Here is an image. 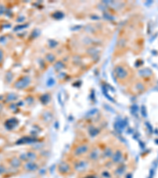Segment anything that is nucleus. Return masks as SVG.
Here are the masks:
<instances>
[{
    "mask_svg": "<svg viewBox=\"0 0 158 178\" xmlns=\"http://www.w3.org/2000/svg\"><path fill=\"white\" fill-rule=\"evenodd\" d=\"M33 102H34V100H33V98L32 97H29L26 98V103L28 105H32L33 104Z\"/></svg>",
    "mask_w": 158,
    "mask_h": 178,
    "instance_id": "obj_21",
    "label": "nucleus"
},
{
    "mask_svg": "<svg viewBox=\"0 0 158 178\" xmlns=\"http://www.w3.org/2000/svg\"><path fill=\"white\" fill-rule=\"evenodd\" d=\"M57 171L62 176H68L74 172L72 164L67 161H62L58 165Z\"/></svg>",
    "mask_w": 158,
    "mask_h": 178,
    "instance_id": "obj_4",
    "label": "nucleus"
},
{
    "mask_svg": "<svg viewBox=\"0 0 158 178\" xmlns=\"http://www.w3.org/2000/svg\"><path fill=\"white\" fill-rule=\"evenodd\" d=\"M50 100H51V97H50L49 94H44L40 97V101L43 105H47L49 103Z\"/></svg>",
    "mask_w": 158,
    "mask_h": 178,
    "instance_id": "obj_19",
    "label": "nucleus"
},
{
    "mask_svg": "<svg viewBox=\"0 0 158 178\" xmlns=\"http://www.w3.org/2000/svg\"><path fill=\"white\" fill-rule=\"evenodd\" d=\"M18 124V121L15 118H10L7 120L5 123V127L9 130H12L16 127Z\"/></svg>",
    "mask_w": 158,
    "mask_h": 178,
    "instance_id": "obj_13",
    "label": "nucleus"
},
{
    "mask_svg": "<svg viewBox=\"0 0 158 178\" xmlns=\"http://www.w3.org/2000/svg\"><path fill=\"white\" fill-rule=\"evenodd\" d=\"M39 157L37 152L34 150H29L19 155V158L23 163L26 162H37Z\"/></svg>",
    "mask_w": 158,
    "mask_h": 178,
    "instance_id": "obj_5",
    "label": "nucleus"
},
{
    "mask_svg": "<svg viewBox=\"0 0 158 178\" xmlns=\"http://www.w3.org/2000/svg\"><path fill=\"white\" fill-rule=\"evenodd\" d=\"M146 89V86L142 82H137L134 84V89L138 94H142Z\"/></svg>",
    "mask_w": 158,
    "mask_h": 178,
    "instance_id": "obj_15",
    "label": "nucleus"
},
{
    "mask_svg": "<svg viewBox=\"0 0 158 178\" xmlns=\"http://www.w3.org/2000/svg\"><path fill=\"white\" fill-rule=\"evenodd\" d=\"M124 150L121 148H116L115 149V151H114L113 154L111 157V158L109 160L112 162L114 165H117L118 164H122L124 163Z\"/></svg>",
    "mask_w": 158,
    "mask_h": 178,
    "instance_id": "obj_6",
    "label": "nucleus"
},
{
    "mask_svg": "<svg viewBox=\"0 0 158 178\" xmlns=\"http://www.w3.org/2000/svg\"><path fill=\"white\" fill-rule=\"evenodd\" d=\"M83 178H101V176H99V175L90 174V175H86V176H84Z\"/></svg>",
    "mask_w": 158,
    "mask_h": 178,
    "instance_id": "obj_20",
    "label": "nucleus"
},
{
    "mask_svg": "<svg viewBox=\"0 0 158 178\" xmlns=\"http://www.w3.org/2000/svg\"><path fill=\"white\" fill-rule=\"evenodd\" d=\"M101 156H102V150L97 146H95V147H91L90 150L86 155V158L91 163H97L101 159Z\"/></svg>",
    "mask_w": 158,
    "mask_h": 178,
    "instance_id": "obj_3",
    "label": "nucleus"
},
{
    "mask_svg": "<svg viewBox=\"0 0 158 178\" xmlns=\"http://www.w3.org/2000/svg\"><path fill=\"white\" fill-rule=\"evenodd\" d=\"M91 162L87 158H76L74 162L72 163L73 170L77 173H86L89 170L91 165Z\"/></svg>",
    "mask_w": 158,
    "mask_h": 178,
    "instance_id": "obj_1",
    "label": "nucleus"
},
{
    "mask_svg": "<svg viewBox=\"0 0 158 178\" xmlns=\"http://www.w3.org/2000/svg\"><path fill=\"white\" fill-rule=\"evenodd\" d=\"M90 149L91 146L88 143H81L74 147V148L73 149L72 154L75 158H83L88 154Z\"/></svg>",
    "mask_w": 158,
    "mask_h": 178,
    "instance_id": "obj_2",
    "label": "nucleus"
},
{
    "mask_svg": "<svg viewBox=\"0 0 158 178\" xmlns=\"http://www.w3.org/2000/svg\"><path fill=\"white\" fill-rule=\"evenodd\" d=\"M99 176H101V178H113L114 177L112 172L110 171V170H108V169L101 170V173H100Z\"/></svg>",
    "mask_w": 158,
    "mask_h": 178,
    "instance_id": "obj_16",
    "label": "nucleus"
},
{
    "mask_svg": "<svg viewBox=\"0 0 158 178\" xmlns=\"http://www.w3.org/2000/svg\"><path fill=\"white\" fill-rule=\"evenodd\" d=\"M6 172V168L3 165H0V176H2L3 174H4Z\"/></svg>",
    "mask_w": 158,
    "mask_h": 178,
    "instance_id": "obj_22",
    "label": "nucleus"
},
{
    "mask_svg": "<svg viewBox=\"0 0 158 178\" xmlns=\"http://www.w3.org/2000/svg\"><path fill=\"white\" fill-rule=\"evenodd\" d=\"M88 133H89V135L92 138H94V137H97V135H99L100 133V129L97 128V127H94V126H92L89 128L88 130Z\"/></svg>",
    "mask_w": 158,
    "mask_h": 178,
    "instance_id": "obj_17",
    "label": "nucleus"
},
{
    "mask_svg": "<svg viewBox=\"0 0 158 178\" xmlns=\"http://www.w3.org/2000/svg\"><path fill=\"white\" fill-rule=\"evenodd\" d=\"M40 164L37 162H24L23 165H22V169L24 171L27 172V173H34L39 170Z\"/></svg>",
    "mask_w": 158,
    "mask_h": 178,
    "instance_id": "obj_8",
    "label": "nucleus"
},
{
    "mask_svg": "<svg viewBox=\"0 0 158 178\" xmlns=\"http://www.w3.org/2000/svg\"><path fill=\"white\" fill-rule=\"evenodd\" d=\"M30 82H31V79L28 76H25V77L21 78L18 80V81L15 82L14 85H13V87L17 89H19V90H22V89H25V88L28 87L30 84Z\"/></svg>",
    "mask_w": 158,
    "mask_h": 178,
    "instance_id": "obj_7",
    "label": "nucleus"
},
{
    "mask_svg": "<svg viewBox=\"0 0 158 178\" xmlns=\"http://www.w3.org/2000/svg\"><path fill=\"white\" fill-rule=\"evenodd\" d=\"M127 170V166L125 163L118 164V165H115V169L112 171V173H113V176H115V177L120 178L122 176H124V175L125 174Z\"/></svg>",
    "mask_w": 158,
    "mask_h": 178,
    "instance_id": "obj_9",
    "label": "nucleus"
},
{
    "mask_svg": "<svg viewBox=\"0 0 158 178\" xmlns=\"http://www.w3.org/2000/svg\"><path fill=\"white\" fill-rule=\"evenodd\" d=\"M18 100V95L15 94H10L6 97V101L7 102H13Z\"/></svg>",
    "mask_w": 158,
    "mask_h": 178,
    "instance_id": "obj_18",
    "label": "nucleus"
},
{
    "mask_svg": "<svg viewBox=\"0 0 158 178\" xmlns=\"http://www.w3.org/2000/svg\"><path fill=\"white\" fill-rule=\"evenodd\" d=\"M114 151H115V149H114L112 146H107V147H105L102 150V156H101V158L106 161L109 160L111 157L112 156V154H113Z\"/></svg>",
    "mask_w": 158,
    "mask_h": 178,
    "instance_id": "obj_12",
    "label": "nucleus"
},
{
    "mask_svg": "<svg viewBox=\"0 0 158 178\" xmlns=\"http://www.w3.org/2000/svg\"><path fill=\"white\" fill-rule=\"evenodd\" d=\"M42 120H43V122L45 123V124H49L50 122H51L53 118L52 113H51L50 111L46 110L42 113Z\"/></svg>",
    "mask_w": 158,
    "mask_h": 178,
    "instance_id": "obj_14",
    "label": "nucleus"
},
{
    "mask_svg": "<svg viewBox=\"0 0 158 178\" xmlns=\"http://www.w3.org/2000/svg\"><path fill=\"white\" fill-rule=\"evenodd\" d=\"M115 72L116 74L117 78H118L119 80H125L126 78H127V76L129 75V71L125 67L123 66H118L116 67L115 70Z\"/></svg>",
    "mask_w": 158,
    "mask_h": 178,
    "instance_id": "obj_10",
    "label": "nucleus"
},
{
    "mask_svg": "<svg viewBox=\"0 0 158 178\" xmlns=\"http://www.w3.org/2000/svg\"><path fill=\"white\" fill-rule=\"evenodd\" d=\"M2 109H3V105H2V104L0 103V112H1V111H2Z\"/></svg>",
    "mask_w": 158,
    "mask_h": 178,
    "instance_id": "obj_23",
    "label": "nucleus"
},
{
    "mask_svg": "<svg viewBox=\"0 0 158 178\" xmlns=\"http://www.w3.org/2000/svg\"><path fill=\"white\" fill-rule=\"evenodd\" d=\"M9 165H10V166L11 167V168L18 170V169L22 168L23 162L20 159L19 157H13V158H10V160H9Z\"/></svg>",
    "mask_w": 158,
    "mask_h": 178,
    "instance_id": "obj_11",
    "label": "nucleus"
}]
</instances>
